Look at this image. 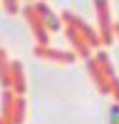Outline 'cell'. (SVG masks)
<instances>
[{
    "instance_id": "6da1fadb",
    "label": "cell",
    "mask_w": 119,
    "mask_h": 124,
    "mask_svg": "<svg viewBox=\"0 0 119 124\" xmlns=\"http://www.w3.org/2000/svg\"><path fill=\"white\" fill-rule=\"evenodd\" d=\"M109 124H119V105H112L109 110Z\"/></svg>"
}]
</instances>
